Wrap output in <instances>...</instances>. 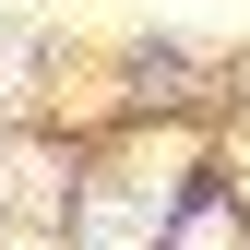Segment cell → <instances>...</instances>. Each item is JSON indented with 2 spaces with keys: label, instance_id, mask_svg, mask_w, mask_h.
<instances>
[{
  "label": "cell",
  "instance_id": "cell-1",
  "mask_svg": "<svg viewBox=\"0 0 250 250\" xmlns=\"http://www.w3.org/2000/svg\"><path fill=\"white\" fill-rule=\"evenodd\" d=\"M179 250H238V238L214 227V214H191V227H179Z\"/></svg>",
  "mask_w": 250,
  "mask_h": 250
}]
</instances>
